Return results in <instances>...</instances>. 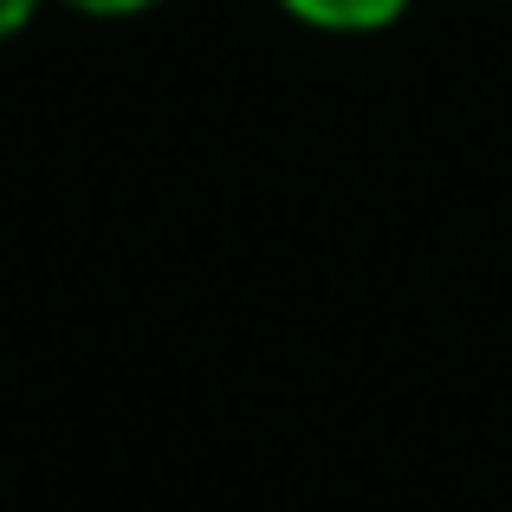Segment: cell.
<instances>
[{
    "mask_svg": "<svg viewBox=\"0 0 512 512\" xmlns=\"http://www.w3.org/2000/svg\"><path fill=\"white\" fill-rule=\"evenodd\" d=\"M299 20L331 26V33H370V26H389L409 0H286Z\"/></svg>",
    "mask_w": 512,
    "mask_h": 512,
    "instance_id": "6da1fadb",
    "label": "cell"
},
{
    "mask_svg": "<svg viewBox=\"0 0 512 512\" xmlns=\"http://www.w3.org/2000/svg\"><path fill=\"white\" fill-rule=\"evenodd\" d=\"M72 7H85V13H143V7H156V0H72Z\"/></svg>",
    "mask_w": 512,
    "mask_h": 512,
    "instance_id": "3957f363",
    "label": "cell"
},
{
    "mask_svg": "<svg viewBox=\"0 0 512 512\" xmlns=\"http://www.w3.org/2000/svg\"><path fill=\"white\" fill-rule=\"evenodd\" d=\"M33 7H39V0H0V39L20 33V26L33 20Z\"/></svg>",
    "mask_w": 512,
    "mask_h": 512,
    "instance_id": "7a4b0ae2",
    "label": "cell"
}]
</instances>
